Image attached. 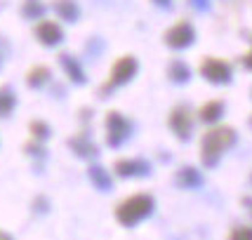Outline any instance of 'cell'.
<instances>
[{"label":"cell","instance_id":"cell-1","mask_svg":"<svg viewBox=\"0 0 252 240\" xmlns=\"http://www.w3.org/2000/svg\"><path fill=\"white\" fill-rule=\"evenodd\" d=\"M236 144V130L233 127H212L205 132L203 144H200V163L205 167H217V163L221 160L224 151Z\"/></svg>","mask_w":252,"mask_h":240},{"label":"cell","instance_id":"cell-2","mask_svg":"<svg viewBox=\"0 0 252 240\" xmlns=\"http://www.w3.org/2000/svg\"><path fill=\"white\" fill-rule=\"evenodd\" d=\"M156 208V200L149 193H134V196L125 198L123 203L116 205V219L121 221V226H134L144 221L146 217H151V212Z\"/></svg>","mask_w":252,"mask_h":240},{"label":"cell","instance_id":"cell-3","mask_svg":"<svg viewBox=\"0 0 252 240\" xmlns=\"http://www.w3.org/2000/svg\"><path fill=\"white\" fill-rule=\"evenodd\" d=\"M137 71H139V64H137V59H134V57H130V55L121 57V59L113 64L109 83L99 90V94H101V97H109L111 90H116V88H121V85H125V83H130L132 78L137 76Z\"/></svg>","mask_w":252,"mask_h":240},{"label":"cell","instance_id":"cell-4","mask_svg":"<svg viewBox=\"0 0 252 240\" xmlns=\"http://www.w3.org/2000/svg\"><path fill=\"white\" fill-rule=\"evenodd\" d=\"M104 125H106V144H109L111 149H121L123 144L130 139L132 122L123 116L121 111H109Z\"/></svg>","mask_w":252,"mask_h":240},{"label":"cell","instance_id":"cell-5","mask_svg":"<svg viewBox=\"0 0 252 240\" xmlns=\"http://www.w3.org/2000/svg\"><path fill=\"white\" fill-rule=\"evenodd\" d=\"M167 125L179 142H189L191 139V132H193V113L189 111V106H175L170 111V118Z\"/></svg>","mask_w":252,"mask_h":240},{"label":"cell","instance_id":"cell-6","mask_svg":"<svg viewBox=\"0 0 252 240\" xmlns=\"http://www.w3.org/2000/svg\"><path fill=\"white\" fill-rule=\"evenodd\" d=\"M193 40H196V31H193V26L187 19L172 24L167 29V33H165V45L170 50H187V47L193 45Z\"/></svg>","mask_w":252,"mask_h":240},{"label":"cell","instance_id":"cell-7","mask_svg":"<svg viewBox=\"0 0 252 240\" xmlns=\"http://www.w3.org/2000/svg\"><path fill=\"white\" fill-rule=\"evenodd\" d=\"M200 76L205 78L208 83H215V85H226L231 83V64L224 61V59H217V57H208L203 59L200 64Z\"/></svg>","mask_w":252,"mask_h":240},{"label":"cell","instance_id":"cell-8","mask_svg":"<svg viewBox=\"0 0 252 240\" xmlns=\"http://www.w3.org/2000/svg\"><path fill=\"white\" fill-rule=\"evenodd\" d=\"M113 170L121 179H132V177H149L151 175V165L139 158H123L113 163Z\"/></svg>","mask_w":252,"mask_h":240},{"label":"cell","instance_id":"cell-9","mask_svg":"<svg viewBox=\"0 0 252 240\" xmlns=\"http://www.w3.org/2000/svg\"><path fill=\"white\" fill-rule=\"evenodd\" d=\"M33 33H35L38 43L45 45V47H55V45H59L62 40H64V31H62V26H59L57 22H47V19H43V22L35 24Z\"/></svg>","mask_w":252,"mask_h":240},{"label":"cell","instance_id":"cell-10","mask_svg":"<svg viewBox=\"0 0 252 240\" xmlns=\"http://www.w3.org/2000/svg\"><path fill=\"white\" fill-rule=\"evenodd\" d=\"M59 66L64 68V73L68 76V80H71V83H76V85H85V83H88L85 68H83V64H80L73 55H66V52H62V55H59Z\"/></svg>","mask_w":252,"mask_h":240},{"label":"cell","instance_id":"cell-11","mask_svg":"<svg viewBox=\"0 0 252 240\" xmlns=\"http://www.w3.org/2000/svg\"><path fill=\"white\" fill-rule=\"evenodd\" d=\"M68 149L76 153L78 158H85V160H88V158H94L99 153L97 144L90 139L88 132H78L76 137H71V139H68Z\"/></svg>","mask_w":252,"mask_h":240},{"label":"cell","instance_id":"cell-12","mask_svg":"<svg viewBox=\"0 0 252 240\" xmlns=\"http://www.w3.org/2000/svg\"><path fill=\"white\" fill-rule=\"evenodd\" d=\"M175 184L184 191H193V188H200L203 186V175L198 172L196 167H182L179 172L175 175Z\"/></svg>","mask_w":252,"mask_h":240},{"label":"cell","instance_id":"cell-13","mask_svg":"<svg viewBox=\"0 0 252 240\" xmlns=\"http://www.w3.org/2000/svg\"><path fill=\"white\" fill-rule=\"evenodd\" d=\"M52 80V71H50V66H33V68H29V73H26V85L31 90H40L45 88L47 83Z\"/></svg>","mask_w":252,"mask_h":240},{"label":"cell","instance_id":"cell-14","mask_svg":"<svg viewBox=\"0 0 252 240\" xmlns=\"http://www.w3.org/2000/svg\"><path fill=\"white\" fill-rule=\"evenodd\" d=\"M221 116H224V101L221 99H210L198 111V118L203 122H217Z\"/></svg>","mask_w":252,"mask_h":240},{"label":"cell","instance_id":"cell-15","mask_svg":"<svg viewBox=\"0 0 252 240\" xmlns=\"http://www.w3.org/2000/svg\"><path fill=\"white\" fill-rule=\"evenodd\" d=\"M88 177H90V181L97 186L99 191H111V188H113V179H111V175L101 167V165H90Z\"/></svg>","mask_w":252,"mask_h":240},{"label":"cell","instance_id":"cell-16","mask_svg":"<svg viewBox=\"0 0 252 240\" xmlns=\"http://www.w3.org/2000/svg\"><path fill=\"white\" fill-rule=\"evenodd\" d=\"M52 7H55L57 17L64 19V22H68V24L78 22V17H80V10H78L76 0H55Z\"/></svg>","mask_w":252,"mask_h":240},{"label":"cell","instance_id":"cell-17","mask_svg":"<svg viewBox=\"0 0 252 240\" xmlns=\"http://www.w3.org/2000/svg\"><path fill=\"white\" fill-rule=\"evenodd\" d=\"M167 76H170V80H172V83H177V85H184V83H189V80H191V68L187 66V61H182V59H172V61H170V66H167Z\"/></svg>","mask_w":252,"mask_h":240},{"label":"cell","instance_id":"cell-18","mask_svg":"<svg viewBox=\"0 0 252 240\" xmlns=\"http://www.w3.org/2000/svg\"><path fill=\"white\" fill-rule=\"evenodd\" d=\"M22 17H24V19H29V22L43 19V17H45L43 0H24V2H22Z\"/></svg>","mask_w":252,"mask_h":240},{"label":"cell","instance_id":"cell-19","mask_svg":"<svg viewBox=\"0 0 252 240\" xmlns=\"http://www.w3.org/2000/svg\"><path fill=\"white\" fill-rule=\"evenodd\" d=\"M17 106V97L10 88H0V118H7Z\"/></svg>","mask_w":252,"mask_h":240},{"label":"cell","instance_id":"cell-20","mask_svg":"<svg viewBox=\"0 0 252 240\" xmlns=\"http://www.w3.org/2000/svg\"><path fill=\"white\" fill-rule=\"evenodd\" d=\"M29 132H31L33 139H38V142H45V139H50V125L45 122V120H31V125H29Z\"/></svg>","mask_w":252,"mask_h":240},{"label":"cell","instance_id":"cell-21","mask_svg":"<svg viewBox=\"0 0 252 240\" xmlns=\"http://www.w3.org/2000/svg\"><path fill=\"white\" fill-rule=\"evenodd\" d=\"M24 151L29 153L31 158H38V160H45V155H47L45 146L38 142V139H33V142H26V144H24Z\"/></svg>","mask_w":252,"mask_h":240},{"label":"cell","instance_id":"cell-22","mask_svg":"<svg viewBox=\"0 0 252 240\" xmlns=\"http://www.w3.org/2000/svg\"><path fill=\"white\" fill-rule=\"evenodd\" d=\"M229 240H252V226H236V229H231Z\"/></svg>","mask_w":252,"mask_h":240},{"label":"cell","instance_id":"cell-23","mask_svg":"<svg viewBox=\"0 0 252 240\" xmlns=\"http://www.w3.org/2000/svg\"><path fill=\"white\" fill-rule=\"evenodd\" d=\"M191 2V7L196 12H208L210 10V0H189Z\"/></svg>","mask_w":252,"mask_h":240},{"label":"cell","instance_id":"cell-24","mask_svg":"<svg viewBox=\"0 0 252 240\" xmlns=\"http://www.w3.org/2000/svg\"><path fill=\"white\" fill-rule=\"evenodd\" d=\"M33 208H35V212H47V200L45 198H35Z\"/></svg>","mask_w":252,"mask_h":240},{"label":"cell","instance_id":"cell-25","mask_svg":"<svg viewBox=\"0 0 252 240\" xmlns=\"http://www.w3.org/2000/svg\"><path fill=\"white\" fill-rule=\"evenodd\" d=\"M154 5H158V7H163V10H170L172 7V0H151Z\"/></svg>","mask_w":252,"mask_h":240},{"label":"cell","instance_id":"cell-26","mask_svg":"<svg viewBox=\"0 0 252 240\" xmlns=\"http://www.w3.org/2000/svg\"><path fill=\"white\" fill-rule=\"evenodd\" d=\"M243 64H245V68H250V71H252V50L243 57Z\"/></svg>","mask_w":252,"mask_h":240},{"label":"cell","instance_id":"cell-27","mask_svg":"<svg viewBox=\"0 0 252 240\" xmlns=\"http://www.w3.org/2000/svg\"><path fill=\"white\" fill-rule=\"evenodd\" d=\"M243 205H245V210L250 212V217H252V198H250V196H245V198H243Z\"/></svg>","mask_w":252,"mask_h":240},{"label":"cell","instance_id":"cell-28","mask_svg":"<svg viewBox=\"0 0 252 240\" xmlns=\"http://www.w3.org/2000/svg\"><path fill=\"white\" fill-rule=\"evenodd\" d=\"M0 240H12L10 233H5V231H0Z\"/></svg>","mask_w":252,"mask_h":240},{"label":"cell","instance_id":"cell-29","mask_svg":"<svg viewBox=\"0 0 252 240\" xmlns=\"http://www.w3.org/2000/svg\"><path fill=\"white\" fill-rule=\"evenodd\" d=\"M0 64H2V57H0Z\"/></svg>","mask_w":252,"mask_h":240},{"label":"cell","instance_id":"cell-30","mask_svg":"<svg viewBox=\"0 0 252 240\" xmlns=\"http://www.w3.org/2000/svg\"><path fill=\"white\" fill-rule=\"evenodd\" d=\"M250 125H252V118H250Z\"/></svg>","mask_w":252,"mask_h":240},{"label":"cell","instance_id":"cell-31","mask_svg":"<svg viewBox=\"0 0 252 240\" xmlns=\"http://www.w3.org/2000/svg\"><path fill=\"white\" fill-rule=\"evenodd\" d=\"M250 179H252V177H250Z\"/></svg>","mask_w":252,"mask_h":240}]
</instances>
